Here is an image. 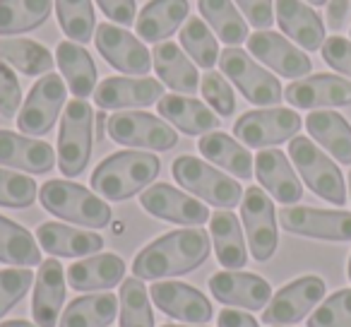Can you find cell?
I'll list each match as a JSON object with an SVG mask.
<instances>
[{"instance_id": "1", "label": "cell", "mask_w": 351, "mask_h": 327, "mask_svg": "<svg viewBox=\"0 0 351 327\" xmlns=\"http://www.w3.org/2000/svg\"><path fill=\"white\" fill-rule=\"evenodd\" d=\"M210 255V234L200 226L176 229L152 241L132 260L137 279H164L197 269Z\"/></svg>"}, {"instance_id": "2", "label": "cell", "mask_w": 351, "mask_h": 327, "mask_svg": "<svg viewBox=\"0 0 351 327\" xmlns=\"http://www.w3.org/2000/svg\"><path fill=\"white\" fill-rule=\"evenodd\" d=\"M161 171L159 156L152 152H116L94 169L92 188L97 195H104L106 200L121 202L137 195L140 191L152 186Z\"/></svg>"}, {"instance_id": "3", "label": "cell", "mask_w": 351, "mask_h": 327, "mask_svg": "<svg viewBox=\"0 0 351 327\" xmlns=\"http://www.w3.org/2000/svg\"><path fill=\"white\" fill-rule=\"evenodd\" d=\"M39 202L46 212L87 229H104L111 224V207L84 186L73 181H46L39 188Z\"/></svg>"}, {"instance_id": "4", "label": "cell", "mask_w": 351, "mask_h": 327, "mask_svg": "<svg viewBox=\"0 0 351 327\" xmlns=\"http://www.w3.org/2000/svg\"><path fill=\"white\" fill-rule=\"evenodd\" d=\"M171 173L181 188L202 197L210 205L221 207V210H231L243 200V188L239 186V181L212 169L207 161L197 159V156H178L171 167Z\"/></svg>"}, {"instance_id": "5", "label": "cell", "mask_w": 351, "mask_h": 327, "mask_svg": "<svg viewBox=\"0 0 351 327\" xmlns=\"http://www.w3.org/2000/svg\"><path fill=\"white\" fill-rule=\"evenodd\" d=\"M289 156H291L296 171L306 181V186L317 197H322V200L332 202L337 207L344 205L346 202L344 176H341V171L337 169L335 161L322 149H317L311 137H298V135L293 137L289 142Z\"/></svg>"}, {"instance_id": "6", "label": "cell", "mask_w": 351, "mask_h": 327, "mask_svg": "<svg viewBox=\"0 0 351 327\" xmlns=\"http://www.w3.org/2000/svg\"><path fill=\"white\" fill-rule=\"evenodd\" d=\"M94 111L84 99L68 101L58 132V169L63 176H80L87 169L94 142Z\"/></svg>"}, {"instance_id": "7", "label": "cell", "mask_w": 351, "mask_h": 327, "mask_svg": "<svg viewBox=\"0 0 351 327\" xmlns=\"http://www.w3.org/2000/svg\"><path fill=\"white\" fill-rule=\"evenodd\" d=\"M219 68L255 106H277L284 99L279 80L265 68H260L245 51L236 49V46H226V51H221Z\"/></svg>"}, {"instance_id": "8", "label": "cell", "mask_w": 351, "mask_h": 327, "mask_svg": "<svg viewBox=\"0 0 351 327\" xmlns=\"http://www.w3.org/2000/svg\"><path fill=\"white\" fill-rule=\"evenodd\" d=\"M108 137L118 145L140 147V149L166 152L176 147L178 132L166 123L164 118H156L145 111H118L108 118Z\"/></svg>"}, {"instance_id": "9", "label": "cell", "mask_w": 351, "mask_h": 327, "mask_svg": "<svg viewBox=\"0 0 351 327\" xmlns=\"http://www.w3.org/2000/svg\"><path fill=\"white\" fill-rule=\"evenodd\" d=\"M303 121L291 108H263V111H248L236 121L234 135L245 147L265 149V147L282 145L287 140H293L301 130Z\"/></svg>"}, {"instance_id": "10", "label": "cell", "mask_w": 351, "mask_h": 327, "mask_svg": "<svg viewBox=\"0 0 351 327\" xmlns=\"http://www.w3.org/2000/svg\"><path fill=\"white\" fill-rule=\"evenodd\" d=\"M241 219L248 236V248L258 263H267L274 255L279 243L277 234V215L274 205L263 188L253 186L243 193L241 200Z\"/></svg>"}, {"instance_id": "11", "label": "cell", "mask_w": 351, "mask_h": 327, "mask_svg": "<svg viewBox=\"0 0 351 327\" xmlns=\"http://www.w3.org/2000/svg\"><path fill=\"white\" fill-rule=\"evenodd\" d=\"M65 82L58 75H44L34 87L29 89V97L25 99L20 116H17V128L25 135L41 137L56 125L60 108L65 106Z\"/></svg>"}, {"instance_id": "12", "label": "cell", "mask_w": 351, "mask_h": 327, "mask_svg": "<svg viewBox=\"0 0 351 327\" xmlns=\"http://www.w3.org/2000/svg\"><path fill=\"white\" fill-rule=\"evenodd\" d=\"M327 284L320 277H298L284 289H279L272 296V301L265 306L263 322H269L274 327H287L291 322H298L315 308V303L322 301Z\"/></svg>"}, {"instance_id": "13", "label": "cell", "mask_w": 351, "mask_h": 327, "mask_svg": "<svg viewBox=\"0 0 351 327\" xmlns=\"http://www.w3.org/2000/svg\"><path fill=\"white\" fill-rule=\"evenodd\" d=\"M279 224L289 234L322 241H351V212L317 207H282Z\"/></svg>"}, {"instance_id": "14", "label": "cell", "mask_w": 351, "mask_h": 327, "mask_svg": "<svg viewBox=\"0 0 351 327\" xmlns=\"http://www.w3.org/2000/svg\"><path fill=\"white\" fill-rule=\"evenodd\" d=\"M140 205L156 219L171 221L181 226H202L210 221V210L195 197L186 195L169 183H152L140 195Z\"/></svg>"}, {"instance_id": "15", "label": "cell", "mask_w": 351, "mask_h": 327, "mask_svg": "<svg viewBox=\"0 0 351 327\" xmlns=\"http://www.w3.org/2000/svg\"><path fill=\"white\" fill-rule=\"evenodd\" d=\"M97 49L104 56L111 68L121 70L128 75H147L152 68V56L145 49L142 41H137V36H132V32L123 29L116 25H99L97 27Z\"/></svg>"}, {"instance_id": "16", "label": "cell", "mask_w": 351, "mask_h": 327, "mask_svg": "<svg viewBox=\"0 0 351 327\" xmlns=\"http://www.w3.org/2000/svg\"><path fill=\"white\" fill-rule=\"evenodd\" d=\"M149 298L161 313H166L173 320L191 322V325H205V322H210L212 313H215V308L207 301L205 293L183 282L152 284Z\"/></svg>"}, {"instance_id": "17", "label": "cell", "mask_w": 351, "mask_h": 327, "mask_svg": "<svg viewBox=\"0 0 351 327\" xmlns=\"http://www.w3.org/2000/svg\"><path fill=\"white\" fill-rule=\"evenodd\" d=\"M210 291L219 303L245 311H265L272 301V287L267 279L258 277L253 272H236V269H224L210 277Z\"/></svg>"}, {"instance_id": "18", "label": "cell", "mask_w": 351, "mask_h": 327, "mask_svg": "<svg viewBox=\"0 0 351 327\" xmlns=\"http://www.w3.org/2000/svg\"><path fill=\"white\" fill-rule=\"evenodd\" d=\"M248 51L282 77L301 80L313 68L311 58L301 49H296L291 41L269 29H260L253 36H248Z\"/></svg>"}, {"instance_id": "19", "label": "cell", "mask_w": 351, "mask_h": 327, "mask_svg": "<svg viewBox=\"0 0 351 327\" xmlns=\"http://www.w3.org/2000/svg\"><path fill=\"white\" fill-rule=\"evenodd\" d=\"M284 99L296 108L349 106L351 80L337 77V75L330 73H317L289 84L287 92H284Z\"/></svg>"}, {"instance_id": "20", "label": "cell", "mask_w": 351, "mask_h": 327, "mask_svg": "<svg viewBox=\"0 0 351 327\" xmlns=\"http://www.w3.org/2000/svg\"><path fill=\"white\" fill-rule=\"evenodd\" d=\"M164 97V84L149 77H106L94 89L99 108H135L149 106Z\"/></svg>"}, {"instance_id": "21", "label": "cell", "mask_w": 351, "mask_h": 327, "mask_svg": "<svg viewBox=\"0 0 351 327\" xmlns=\"http://www.w3.org/2000/svg\"><path fill=\"white\" fill-rule=\"evenodd\" d=\"M255 176L260 186L282 205H296L303 197V186L289 164L287 154L279 149H263L255 156Z\"/></svg>"}, {"instance_id": "22", "label": "cell", "mask_w": 351, "mask_h": 327, "mask_svg": "<svg viewBox=\"0 0 351 327\" xmlns=\"http://www.w3.org/2000/svg\"><path fill=\"white\" fill-rule=\"evenodd\" d=\"M56 164V152L49 142L32 140L12 130H0V167L27 173H49Z\"/></svg>"}, {"instance_id": "23", "label": "cell", "mask_w": 351, "mask_h": 327, "mask_svg": "<svg viewBox=\"0 0 351 327\" xmlns=\"http://www.w3.org/2000/svg\"><path fill=\"white\" fill-rule=\"evenodd\" d=\"M65 301V272L56 258H49L39 265L32 296V317L39 327H56L60 308Z\"/></svg>"}, {"instance_id": "24", "label": "cell", "mask_w": 351, "mask_h": 327, "mask_svg": "<svg viewBox=\"0 0 351 327\" xmlns=\"http://www.w3.org/2000/svg\"><path fill=\"white\" fill-rule=\"evenodd\" d=\"M36 241L53 258H89L104 248V239L99 234L58 224V221L41 224L36 229Z\"/></svg>"}, {"instance_id": "25", "label": "cell", "mask_w": 351, "mask_h": 327, "mask_svg": "<svg viewBox=\"0 0 351 327\" xmlns=\"http://www.w3.org/2000/svg\"><path fill=\"white\" fill-rule=\"evenodd\" d=\"M156 111L166 123L176 125L186 135H207L219 128V118L210 111V106L183 94H164L156 101Z\"/></svg>"}, {"instance_id": "26", "label": "cell", "mask_w": 351, "mask_h": 327, "mask_svg": "<svg viewBox=\"0 0 351 327\" xmlns=\"http://www.w3.org/2000/svg\"><path fill=\"white\" fill-rule=\"evenodd\" d=\"M277 22L282 32L301 49L317 51L325 44V25L320 15L301 0H277Z\"/></svg>"}, {"instance_id": "27", "label": "cell", "mask_w": 351, "mask_h": 327, "mask_svg": "<svg viewBox=\"0 0 351 327\" xmlns=\"http://www.w3.org/2000/svg\"><path fill=\"white\" fill-rule=\"evenodd\" d=\"M125 263L113 253H97L68 267V284L75 291H104L123 282Z\"/></svg>"}, {"instance_id": "28", "label": "cell", "mask_w": 351, "mask_h": 327, "mask_svg": "<svg viewBox=\"0 0 351 327\" xmlns=\"http://www.w3.org/2000/svg\"><path fill=\"white\" fill-rule=\"evenodd\" d=\"M152 58H154L152 63H154V70H156V75H159V82H164L166 87H171L173 92L191 94V97L197 92V87H200L197 70L178 44H173V41H161V44L154 46Z\"/></svg>"}, {"instance_id": "29", "label": "cell", "mask_w": 351, "mask_h": 327, "mask_svg": "<svg viewBox=\"0 0 351 327\" xmlns=\"http://www.w3.org/2000/svg\"><path fill=\"white\" fill-rule=\"evenodd\" d=\"M188 12H191L188 0H149L137 17V36L145 41L169 39L181 27V22L188 20Z\"/></svg>"}, {"instance_id": "30", "label": "cell", "mask_w": 351, "mask_h": 327, "mask_svg": "<svg viewBox=\"0 0 351 327\" xmlns=\"http://www.w3.org/2000/svg\"><path fill=\"white\" fill-rule=\"evenodd\" d=\"M210 236L217 260L226 269H241L248 263V248H245L241 221L231 210L215 212L210 217Z\"/></svg>"}, {"instance_id": "31", "label": "cell", "mask_w": 351, "mask_h": 327, "mask_svg": "<svg viewBox=\"0 0 351 327\" xmlns=\"http://www.w3.org/2000/svg\"><path fill=\"white\" fill-rule=\"evenodd\" d=\"M56 63H58L63 80L68 82L75 99H87L94 94L97 84V65L84 46L75 41H60L56 49Z\"/></svg>"}, {"instance_id": "32", "label": "cell", "mask_w": 351, "mask_h": 327, "mask_svg": "<svg viewBox=\"0 0 351 327\" xmlns=\"http://www.w3.org/2000/svg\"><path fill=\"white\" fill-rule=\"evenodd\" d=\"M311 137L322 145L339 164L351 167V125L337 111H313L306 118Z\"/></svg>"}, {"instance_id": "33", "label": "cell", "mask_w": 351, "mask_h": 327, "mask_svg": "<svg viewBox=\"0 0 351 327\" xmlns=\"http://www.w3.org/2000/svg\"><path fill=\"white\" fill-rule=\"evenodd\" d=\"M197 149L202 152L205 159L217 164L219 169L229 171L236 178H250L253 176V154L243 145L229 137L226 132H207L197 142Z\"/></svg>"}, {"instance_id": "34", "label": "cell", "mask_w": 351, "mask_h": 327, "mask_svg": "<svg viewBox=\"0 0 351 327\" xmlns=\"http://www.w3.org/2000/svg\"><path fill=\"white\" fill-rule=\"evenodd\" d=\"M118 298L113 293H89L68 303L58 327H108L118 315Z\"/></svg>"}, {"instance_id": "35", "label": "cell", "mask_w": 351, "mask_h": 327, "mask_svg": "<svg viewBox=\"0 0 351 327\" xmlns=\"http://www.w3.org/2000/svg\"><path fill=\"white\" fill-rule=\"evenodd\" d=\"M51 8L53 0H0V36L36 29L49 20Z\"/></svg>"}, {"instance_id": "36", "label": "cell", "mask_w": 351, "mask_h": 327, "mask_svg": "<svg viewBox=\"0 0 351 327\" xmlns=\"http://www.w3.org/2000/svg\"><path fill=\"white\" fill-rule=\"evenodd\" d=\"M0 263L15 267L41 265V250L34 236L3 215H0Z\"/></svg>"}, {"instance_id": "37", "label": "cell", "mask_w": 351, "mask_h": 327, "mask_svg": "<svg viewBox=\"0 0 351 327\" xmlns=\"http://www.w3.org/2000/svg\"><path fill=\"white\" fill-rule=\"evenodd\" d=\"M0 60L22 75H44L53 68V56L46 46L32 39H0Z\"/></svg>"}, {"instance_id": "38", "label": "cell", "mask_w": 351, "mask_h": 327, "mask_svg": "<svg viewBox=\"0 0 351 327\" xmlns=\"http://www.w3.org/2000/svg\"><path fill=\"white\" fill-rule=\"evenodd\" d=\"M197 8L226 46H239L248 39V22L241 17L231 0H200Z\"/></svg>"}, {"instance_id": "39", "label": "cell", "mask_w": 351, "mask_h": 327, "mask_svg": "<svg viewBox=\"0 0 351 327\" xmlns=\"http://www.w3.org/2000/svg\"><path fill=\"white\" fill-rule=\"evenodd\" d=\"M56 15H58L60 29L65 32L75 44H87L94 36V5L92 0H56Z\"/></svg>"}, {"instance_id": "40", "label": "cell", "mask_w": 351, "mask_h": 327, "mask_svg": "<svg viewBox=\"0 0 351 327\" xmlns=\"http://www.w3.org/2000/svg\"><path fill=\"white\" fill-rule=\"evenodd\" d=\"M181 46L200 68L212 70L219 63V44L200 17H188L181 29Z\"/></svg>"}, {"instance_id": "41", "label": "cell", "mask_w": 351, "mask_h": 327, "mask_svg": "<svg viewBox=\"0 0 351 327\" xmlns=\"http://www.w3.org/2000/svg\"><path fill=\"white\" fill-rule=\"evenodd\" d=\"M121 327H154L149 291L137 277L121 284Z\"/></svg>"}, {"instance_id": "42", "label": "cell", "mask_w": 351, "mask_h": 327, "mask_svg": "<svg viewBox=\"0 0 351 327\" xmlns=\"http://www.w3.org/2000/svg\"><path fill=\"white\" fill-rule=\"evenodd\" d=\"M36 200V181L32 176L0 169V207L25 210Z\"/></svg>"}, {"instance_id": "43", "label": "cell", "mask_w": 351, "mask_h": 327, "mask_svg": "<svg viewBox=\"0 0 351 327\" xmlns=\"http://www.w3.org/2000/svg\"><path fill=\"white\" fill-rule=\"evenodd\" d=\"M308 327H351V289L332 293L308 317Z\"/></svg>"}, {"instance_id": "44", "label": "cell", "mask_w": 351, "mask_h": 327, "mask_svg": "<svg viewBox=\"0 0 351 327\" xmlns=\"http://www.w3.org/2000/svg\"><path fill=\"white\" fill-rule=\"evenodd\" d=\"M32 282H34V272L29 267L0 269V317L25 298Z\"/></svg>"}, {"instance_id": "45", "label": "cell", "mask_w": 351, "mask_h": 327, "mask_svg": "<svg viewBox=\"0 0 351 327\" xmlns=\"http://www.w3.org/2000/svg\"><path fill=\"white\" fill-rule=\"evenodd\" d=\"M200 89H202V97H205V101L210 104V106L215 108L219 116H231V113L236 111L234 89H231V84L226 82L221 73L207 70V73L202 75Z\"/></svg>"}, {"instance_id": "46", "label": "cell", "mask_w": 351, "mask_h": 327, "mask_svg": "<svg viewBox=\"0 0 351 327\" xmlns=\"http://www.w3.org/2000/svg\"><path fill=\"white\" fill-rule=\"evenodd\" d=\"M22 104V89L17 82V75L5 60H0V116L15 118Z\"/></svg>"}, {"instance_id": "47", "label": "cell", "mask_w": 351, "mask_h": 327, "mask_svg": "<svg viewBox=\"0 0 351 327\" xmlns=\"http://www.w3.org/2000/svg\"><path fill=\"white\" fill-rule=\"evenodd\" d=\"M322 58L332 70L351 77V41L344 36H330L322 44Z\"/></svg>"}, {"instance_id": "48", "label": "cell", "mask_w": 351, "mask_h": 327, "mask_svg": "<svg viewBox=\"0 0 351 327\" xmlns=\"http://www.w3.org/2000/svg\"><path fill=\"white\" fill-rule=\"evenodd\" d=\"M234 3L241 8L248 25H253L255 29H269V25L274 22L272 0H234Z\"/></svg>"}, {"instance_id": "49", "label": "cell", "mask_w": 351, "mask_h": 327, "mask_svg": "<svg viewBox=\"0 0 351 327\" xmlns=\"http://www.w3.org/2000/svg\"><path fill=\"white\" fill-rule=\"evenodd\" d=\"M97 3L111 22H118V25L135 22V12H137L135 0H97Z\"/></svg>"}, {"instance_id": "50", "label": "cell", "mask_w": 351, "mask_h": 327, "mask_svg": "<svg viewBox=\"0 0 351 327\" xmlns=\"http://www.w3.org/2000/svg\"><path fill=\"white\" fill-rule=\"evenodd\" d=\"M219 327H260L253 315L245 311H234V308H224L219 313Z\"/></svg>"}, {"instance_id": "51", "label": "cell", "mask_w": 351, "mask_h": 327, "mask_svg": "<svg viewBox=\"0 0 351 327\" xmlns=\"http://www.w3.org/2000/svg\"><path fill=\"white\" fill-rule=\"evenodd\" d=\"M346 15H349V0H330L327 3V25L332 29H341Z\"/></svg>"}, {"instance_id": "52", "label": "cell", "mask_w": 351, "mask_h": 327, "mask_svg": "<svg viewBox=\"0 0 351 327\" xmlns=\"http://www.w3.org/2000/svg\"><path fill=\"white\" fill-rule=\"evenodd\" d=\"M94 123H97V140H104V135H106V128H108V116L104 111H99L97 116H94Z\"/></svg>"}, {"instance_id": "53", "label": "cell", "mask_w": 351, "mask_h": 327, "mask_svg": "<svg viewBox=\"0 0 351 327\" xmlns=\"http://www.w3.org/2000/svg\"><path fill=\"white\" fill-rule=\"evenodd\" d=\"M0 327H39V325L27 320H8V322H0Z\"/></svg>"}, {"instance_id": "54", "label": "cell", "mask_w": 351, "mask_h": 327, "mask_svg": "<svg viewBox=\"0 0 351 327\" xmlns=\"http://www.w3.org/2000/svg\"><path fill=\"white\" fill-rule=\"evenodd\" d=\"M306 3H311V5H327V3H330V0H306Z\"/></svg>"}, {"instance_id": "55", "label": "cell", "mask_w": 351, "mask_h": 327, "mask_svg": "<svg viewBox=\"0 0 351 327\" xmlns=\"http://www.w3.org/2000/svg\"><path fill=\"white\" fill-rule=\"evenodd\" d=\"M164 327H205V325H164Z\"/></svg>"}, {"instance_id": "56", "label": "cell", "mask_w": 351, "mask_h": 327, "mask_svg": "<svg viewBox=\"0 0 351 327\" xmlns=\"http://www.w3.org/2000/svg\"><path fill=\"white\" fill-rule=\"evenodd\" d=\"M349 193H351V171H349Z\"/></svg>"}, {"instance_id": "57", "label": "cell", "mask_w": 351, "mask_h": 327, "mask_svg": "<svg viewBox=\"0 0 351 327\" xmlns=\"http://www.w3.org/2000/svg\"><path fill=\"white\" fill-rule=\"evenodd\" d=\"M349 279H351V258H349Z\"/></svg>"}]
</instances>
